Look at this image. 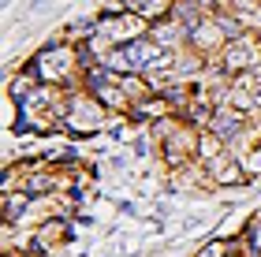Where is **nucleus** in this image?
Returning <instances> with one entry per match:
<instances>
[{
	"mask_svg": "<svg viewBox=\"0 0 261 257\" xmlns=\"http://www.w3.org/2000/svg\"><path fill=\"white\" fill-rule=\"evenodd\" d=\"M209 131L217 134L228 149H235L243 138H254L250 134V116L231 108V104H217V112H213V120H209Z\"/></svg>",
	"mask_w": 261,
	"mask_h": 257,
	"instance_id": "obj_2",
	"label": "nucleus"
},
{
	"mask_svg": "<svg viewBox=\"0 0 261 257\" xmlns=\"http://www.w3.org/2000/svg\"><path fill=\"white\" fill-rule=\"evenodd\" d=\"M239 160H243V168H246V175H250V179H261V138H254L250 149H243Z\"/></svg>",
	"mask_w": 261,
	"mask_h": 257,
	"instance_id": "obj_7",
	"label": "nucleus"
},
{
	"mask_svg": "<svg viewBox=\"0 0 261 257\" xmlns=\"http://www.w3.org/2000/svg\"><path fill=\"white\" fill-rule=\"evenodd\" d=\"M112 120V108L105 101H97L90 90H71L67 93V108H64V131L71 138H93L101 134Z\"/></svg>",
	"mask_w": 261,
	"mask_h": 257,
	"instance_id": "obj_1",
	"label": "nucleus"
},
{
	"mask_svg": "<svg viewBox=\"0 0 261 257\" xmlns=\"http://www.w3.org/2000/svg\"><path fill=\"white\" fill-rule=\"evenodd\" d=\"M224 153H228V146H224L220 138L205 127L201 138H198V160H201V164H209V160H217V157H224Z\"/></svg>",
	"mask_w": 261,
	"mask_h": 257,
	"instance_id": "obj_5",
	"label": "nucleus"
},
{
	"mask_svg": "<svg viewBox=\"0 0 261 257\" xmlns=\"http://www.w3.org/2000/svg\"><path fill=\"white\" fill-rule=\"evenodd\" d=\"M235 242H239V239H205V242L198 246L194 257H231Z\"/></svg>",
	"mask_w": 261,
	"mask_h": 257,
	"instance_id": "obj_6",
	"label": "nucleus"
},
{
	"mask_svg": "<svg viewBox=\"0 0 261 257\" xmlns=\"http://www.w3.org/2000/svg\"><path fill=\"white\" fill-rule=\"evenodd\" d=\"M0 257H34V253L22 250V246H11V250H0Z\"/></svg>",
	"mask_w": 261,
	"mask_h": 257,
	"instance_id": "obj_8",
	"label": "nucleus"
},
{
	"mask_svg": "<svg viewBox=\"0 0 261 257\" xmlns=\"http://www.w3.org/2000/svg\"><path fill=\"white\" fill-rule=\"evenodd\" d=\"M149 38L157 41L164 52H183L187 45H191V26H183L179 19H172L168 8H164V15H157L149 22Z\"/></svg>",
	"mask_w": 261,
	"mask_h": 257,
	"instance_id": "obj_3",
	"label": "nucleus"
},
{
	"mask_svg": "<svg viewBox=\"0 0 261 257\" xmlns=\"http://www.w3.org/2000/svg\"><path fill=\"white\" fill-rule=\"evenodd\" d=\"M224 45H228V34L220 30V22L213 19V15H205L198 26H191V45H187V49H194L198 56L217 60V56L224 52Z\"/></svg>",
	"mask_w": 261,
	"mask_h": 257,
	"instance_id": "obj_4",
	"label": "nucleus"
}]
</instances>
